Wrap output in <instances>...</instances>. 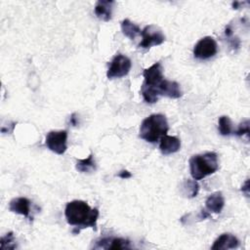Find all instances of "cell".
Instances as JSON below:
<instances>
[{"label":"cell","instance_id":"cell-1","mask_svg":"<svg viewBox=\"0 0 250 250\" xmlns=\"http://www.w3.org/2000/svg\"><path fill=\"white\" fill-rule=\"evenodd\" d=\"M100 212L98 208L92 209L83 200H72L68 202L64 209V216L67 223L77 229L76 232L86 228L97 229V221Z\"/></svg>","mask_w":250,"mask_h":250},{"label":"cell","instance_id":"cell-2","mask_svg":"<svg viewBox=\"0 0 250 250\" xmlns=\"http://www.w3.org/2000/svg\"><path fill=\"white\" fill-rule=\"evenodd\" d=\"M169 130L168 121L165 115L156 113L145 118L140 126L139 137L148 143L154 144L161 137L167 135Z\"/></svg>","mask_w":250,"mask_h":250},{"label":"cell","instance_id":"cell-3","mask_svg":"<svg viewBox=\"0 0 250 250\" xmlns=\"http://www.w3.org/2000/svg\"><path fill=\"white\" fill-rule=\"evenodd\" d=\"M188 164L190 175L195 181L202 180L219 169L218 155L214 151L192 155L189 158Z\"/></svg>","mask_w":250,"mask_h":250},{"label":"cell","instance_id":"cell-4","mask_svg":"<svg viewBox=\"0 0 250 250\" xmlns=\"http://www.w3.org/2000/svg\"><path fill=\"white\" fill-rule=\"evenodd\" d=\"M131 66L132 62L127 56L117 54L110 62V65L106 72V76L108 79L123 77L129 73Z\"/></svg>","mask_w":250,"mask_h":250},{"label":"cell","instance_id":"cell-5","mask_svg":"<svg viewBox=\"0 0 250 250\" xmlns=\"http://www.w3.org/2000/svg\"><path fill=\"white\" fill-rule=\"evenodd\" d=\"M67 131H50L46 135L45 145L53 152L57 154H63L67 149Z\"/></svg>","mask_w":250,"mask_h":250},{"label":"cell","instance_id":"cell-6","mask_svg":"<svg viewBox=\"0 0 250 250\" xmlns=\"http://www.w3.org/2000/svg\"><path fill=\"white\" fill-rule=\"evenodd\" d=\"M142 41L139 44L140 48L149 49L152 46L161 45L165 41V36L162 31L153 24H148L141 31Z\"/></svg>","mask_w":250,"mask_h":250},{"label":"cell","instance_id":"cell-7","mask_svg":"<svg viewBox=\"0 0 250 250\" xmlns=\"http://www.w3.org/2000/svg\"><path fill=\"white\" fill-rule=\"evenodd\" d=\"M218 52V44L211 36L201 38L193 48V56L199 60H207L214 57Z\"/></svg>","mask_w":250,"mask_h":250},{"label":"cell","instance_id":"cell-8","mask_svg":"<svg viewBox=\"0 0 250 250\" xmlns=\"http://www.w3.org/2000/svg\"><path fill=\"white\" fill-rule=\"evenodd\" d=\"M162 70L163 69L160 62H155L148 68L144 69L143 76L145 78V81L143 83L148 86L157 87L159 83L164 79Z\"/></svg>","mask_w":250,"mask_h":250},{"label":"cell","instance_id":"cell-9","mask_svg":"<svg viewBox=\"0 0 250 250\" xmlns=\"http://www.w3.org/2000/svg\"><path fill=\"white\" fill-rule=\"evenodd\" d=\"M154 88L157 90L159 96H165L171 99H179L183 96L180 85L176 81L163 79L159 85Z\"/></svg>","mask_w":250,"mask_h":250},{"label":"cell","instance_id":"cell-10","mask_svg":"<svg viewBox=\"0 0 250 250\" xmlns=\"http://www.w3.org/2000/svg\"><path fill=\"white\" fill-rule=\"evenodd\" d=\"M95 248L103 249H129L132 248L128 239L121 237H105L96 242Z\"/></svg>","mask_w":250,"mask_h":250},{"label":"cell","instance_id":"cell-11","mask_svg":"<svg viewBox=\"0 0 250 250\" xmlns=\"http://www.w3.org/2000/svg\"><path fill=\"white\" fill-rule=\"evenodd\" d=\"M239 246V240L236 236L231 233H223L221 234L211 246L212 250H227L234 249Z\"/></svg>","mask_w":250,"mask_h":250},{"label":"cell","instance_id":"cell-12","mask_svg":"<svg viewBox=\"0 0 250 250\" xmlns=\"http://www.w3.org/2000/svg\"><path fill=\"white\" fill-rule=\"evenodd\" d=\"M159 149L164 155L172 154L177 152L181 147V141L179 138L174 136L165 135L160 138Z\"/></svg>","mask_w":250,"mask_h":250},{"label":"cell","instance_id":"cell-13","mask_svg":"<svg viewBox=\"0 0 250 250\" xmlns=\"http://www.w3.org/2000/svg\"><path fill=\"white\" fill-rule=\"evenodd\" d=\"M30 200L26 197H16L13 198L9 203V211L29 217L30 213Z\"/></svg>","mask_w":250,"mask_h":250},{"label":"cell","instance_id":"cell-14","mask_svg":"<svg viewBox=\"0 0 250 250\" xmlns=\"http://www.w3.org/2000/svg\"><path fill=\"white\" fill-rule=\"evenodd\" d=\"M205 206L210 212L216 214L221 213L225 206V198L223 196V193L221 191H215L211 193L205 201Z\"/></svg>","mask_w":250,"mask_h":250},{"label":"cell","instance_id":"cell-15","mask_svg":"<svg viewBox=\"0 0 250 250\" xmlns=\"http://www.w3.org/2000/svg\"><path fill=\"white\" fill-rule=\"evenodd\" d=\"M113 5H114V1H104V0L98 1L94 9L95 15L100 20L108 21L111 19Z\"/></svg>","mask_w":250,"mask_h":250},{"label":"cell","instance_id":"cell-16","mask_svg":"<svg viewBox=\"0 0 250 250\" xmlns=\"http://www.w3.org/2000/svg\"><path fill=\"white\" fill-rule=\"evenodd\" d=\"M121 30L122 33L131 40H134L138 35H141L142 31L137 24H135L128 19H125L121 21Z\"/></svg>","mask_w":250,"mask_h":250},{"label":"cell","instance_id":"cell-17","mask_svg":"<svg viewBox=\"0 0 250 250\" xmlns=\"http://www.w3.org/2000/svg\"><path fill=\"white\" fill-rule=\"evenodd\" d=\"M76 170L81 173H91L96 171V163L93 157V154L91 153L87 158L85 159H78L76 162Z\"/></svg>","mask_w":250,"mask_h":250},{"label":"cell","instance_id":"cell-18","mask_svg":"<svg viewBox=\"0 0 250 250\" xmlns=\"http://www.w3.org/2000/svg\"><path fill=\"white\" fill-rule=\"evenodd\" d=\"M141 94H142L145 102H146L148 104L156 103L160 97L157 90L154 87L146 85L144 83L141 86Z\"/></svg>","mask_w":250,"mask_h":250},{"label":"cell","instance_id":"cell-19","mask_svg":"<svg viewBox=\"0 0 250 250\" xmlns=\"http://www.w3.org/2000/svg\"><path fill=\"white\" fill-rule=\"evenodd\" d=\"M219 132L223 136H229L233 134V126L229 116L223 115L219 118Z\"/></svg>","mask_w":250,"mask_h":250},{"label":"cell","instance_id":"cell-20","mask_svg":"<svg viewBox=\"0 0 250 250\" xmlns=\"http://www.w3.org/2000/svg\"><path fill=\"white\" fill-rule=\"evenodd\" d=\"M184 194L189 198L195 197L199 191V185L195 180H186L184 182Z\"/></svg>","mask_w":250,"mask_h":250},{"label":"cell","instance_id":"cell-21","mask_svg":"<svg viewBox=\"0 0 250 250\" xmlns=\"http://www.w3.org/2000/svg\"><path fill=\"white\" fill-rule=\"evenodd\" d=\"M0 247H1L2 250L15 249L17 247L16 239H15L14 233L12 231L6 233V235L1 237V239H0Z\"/></svg>","mask_w":250,"mask_h":250},{"label":"cell","instance_id":"cell-22","mask_svg":"<svg viewBox=\"0 0 250 250\" xmlns=\"http://www.w3.org/2000/svg\"><path fill=\"white\" fill-rule=\"evenodd\" d=\"M234 134L238 137H242L244 135H246L248 137L249 135V121L248 120H244L242 121L239 125L236 131H234Z\"/></svg>","mask_w":250,"mask_h":250},{"label":"cell","instance_id":"cell-23","mask_svg":"<svg viewBox=\"0 0 250 250\" xmlns=\"http://www.w3.org/2000/svg\"><path fill=\"white\" fill-rule=\"evenodd\" d=\"M118 177H120L121 179H128V178L132 177V174L127 170H122L121 172H119Z\"/></svg>","mask_w":250,"mask_h":250},{"label":"cell","instance_id":"cell-24","mask_svg":"<svg viewBox=\"0 0 250 250\" xmlns=\"http://www.w3.org/2000/svg\"><path fill=\"white\" fill-rule=\"evenodd\" d=\"M241 190H242L243 192H245L246 196H248V195H249V180H248V179L245 181L244 185H242V187H241Z\"/></svg>","mask_w":250,"mask_h":250},{"label":"cell","instance_id":"cell-25","mask_svg":"<svg viewBox=\"0 0 250 250\" xmlns=\"http://www.w3.org/2000/svg\"><path fill=\"white\" fill-rule=\"evenodd\" d=\"M69 122H70V124H71L72 126H76V125H77L78 121H77V118H76V114H75V113H72V114L70 115Z\"/></svg>","mask_w":250,"mask_h":250},{"label":"cell","instance_id":"cell-26","mask_svg":"<svg viewBox=\"0 0 250 250\" xmlns=\"http://www.w3.org/2000/svg\"><path fill=\"white\" fill-rule=\"evenodd\" d=\"M232 28H231V26L230 25H227L226 26V29H225V34H226V36L227 37H230L231 35H232Z\"/></svg>","mask_w":250,"mask_h":250},{"label":"cell","instance_id":"cell-27","mask_svg":"<svg viewBox=\"0 0 250 250\" xmlns=\"http://www.w3.org/2000/svg\"><path fill=\"white\" fill-rule=\"evenodd\" d=\"M230 45H231V47H235V48H237V47H239V45H240V41H239V39L238 38H235V39H231L230 41Z\"/></svg>","mask_w":250,"mask_h":250},{"label":"cell","instance_id":"cell-28","mask_svg":"<svg viewBox=\"0 0 250 250\" xmlns=\"http://www.w3.org/2000/svg\"><path fill=\"white\" fill-rule=\"evenodd\" d=\"M209 216H210V214H209L206 210H202V211L200 212L199 218H200V219H206V218H208Z\"/></svg>","mask_w":250,"mask_h":250}]
</instances>
